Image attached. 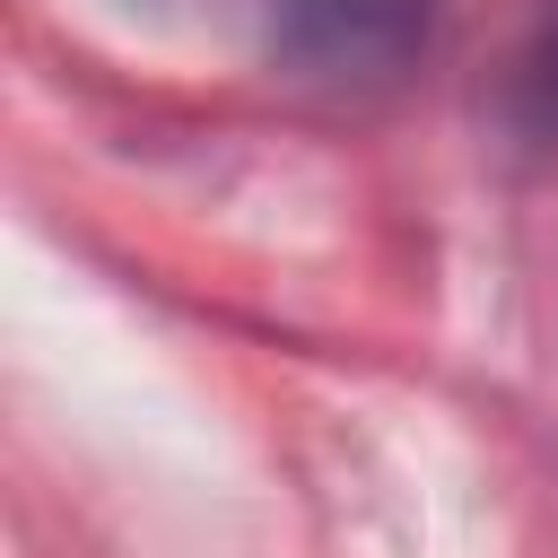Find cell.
Instances as JSON below:
<instances>
[{
    "mask_svg": "<svg viewBox=\"0 0 558 558\" xmlns=\"http://www.w3.org/2000/svg\"><path fill=\"white\" fill-rule=\"evenodd\" d=\"M288 9H296V26H314L331 44H384L410 17V0H288Z\"/></svg>",
    "mask_w": 558,
    "mask_h": 558,
    "instance_id": "obj_1",
    "label": "cell"
}]
</instances>
